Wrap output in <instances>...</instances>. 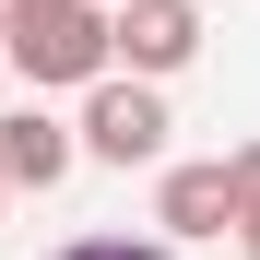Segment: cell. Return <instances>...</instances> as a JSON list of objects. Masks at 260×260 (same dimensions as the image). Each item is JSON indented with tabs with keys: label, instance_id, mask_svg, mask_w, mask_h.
Here are the masks:
<instances>
[{
	"label": "cell",
	"instance_id": "cell-6",
	"mask_svg": "<svg viewBox=\"0 0 260 260\" xmlns=\"http://www.w3.org/2000/svg\"><path fill=\"white\" fill-rule=\"evenodd\" d=\"M48 260H178L166 237H71V248H48Z\"/></svg>",
	"mask_w": 260,
	"mask_h": 260
},
{
	"label": "cell",
	"instance_id": "cell-1",
	"mask_svg": "<svg viewBox=\"0 0 260 260\" xmlns=\"http://www.w3.org/2000/svg\"><path fill=\"white\" fill-rule=\"evenodd\" d=\"M12 71L48 95V83H107L118 71V12L107 0H36L12 12Z\"/></svg>",
	"mask_w": 260,
	"mask_h": 260
},
{
	"label": "cell",
	"instance_id": "cell-7",
	"mask_svg": "<svg viewBox=\"0 0 260 260\" xmlns=\"http://www.w3.org/2000/svg\"><path fill=\"white\" fill-rule=\"evenodd\" d=\"M225 166H237V237H248V260H260V142H237Z\"/></svg>",
	"mask_w": 260,
	"mask_h": 260
},
{
	"label": "cell",
	"instance_id": "cell-10",
	"mask_svg": "<svg viewBox=\"0 0 260 260\" xmlns=\"http://www.w3.org/2000/svg\"><path fill=\"white\" fill-rule=\"evenodd\" d=\"M0 201H12V178H0Z\"/></svg>",
	"mask_w": 260,
	"mask_h": 260
},
{
	"label": "cell",
	"instance_id": "cell-11",
	"mask_svg": "<svg viewBox=\"0 0 260 260\" xmlns=\"http://www.w3.org/2000/svg\"><path fill=\"white\" fill-rule=\"evenodd\" d=\"M107 12H118V0H107Z\"/></svg>",
	"mask_w": 260,
	"mask_h": 260
},
{
	"label": "cell",
	"instance_id": "cell-8",
	"mask_svg": "<svg viewBox=\"0 0 260 260\" xmlns=\"http://www.w3.org/2000/svg\"><path fill=\"white\" fill-rule=\"evenodd\" d=\"M0 48H12V0H0Z\"/></svg>",
	"mask_w": 260,
	"mask_h": 260
},
{
	"label": "cell",
	"instance_id": "cell-5",
	"mask_svg": "<svg viewBox=\"0 0 260 260\" xmlns=\"http://www.w3.org/2000/svg\"><path fill=\"white\" fill-rule=\"evenodd\" d=\"M71 166H83V130H59L48 107H12L0 118V178L12 189H59Z\"/></svg>",
	"mask_w": 260,
	"mask_h": 260
},
{
	"label": "cell",
	"instance_id": "cell-3",
	"mask_svg": "<svg viewBox=\"0 0 260 260\" xmlns=\"http://www.w3.org/2000/svg\"><path fill=\"white\" fill-rule=\"evenodd\" d=\"M118 59L142 71V83L189 71L201 59V12H189V0H118Z\"/></svg>",
	"mask_w": 260,
	"mask_h": 260
},
{
	"label": "cell",
	"instance_id": "cell-2",
	"mask_svg": "<svg viewBox=\"0 0 260 260\" xmlns=\"http://www.w3.org/2000/svg\"><path fill=\"white\" fill-rule=\"evenodd\" d=\"M83 154H95V166H154L166 154V95H154L142 71L83 83Z\"/></svg>",
	"mask_w": 260,
	"mask_h": 260
},
{
	"label": "cell",
	"instance_id": "cell-4",
	"mask_svg": "<svg viewBox=\"0 0 260 260\" xmlns=\"http://www.w3.org/2000/svg\"><path fill=\"white\" fill-rule=\"evenodd\" d=\"M154 225L166 237H237V166H166Z\"/></svg>",
	"mask_w": 260,
	"mask_h": 260
},
{
	"label": "cell",
	"instance_id": "cell-9",
	"mask_svg": "<svg viewBox=\"0 0 260 260\" xmlns=\"http://www.w3.org/2000/svg\"><path fill=\"white\" fill-rule=\"evenodd\" d=\"M12 12H36V0H12Z\"/></svg>",
	"mask_w": 260,
	"mask_h": 260
}]
</instances>
